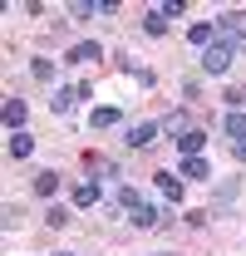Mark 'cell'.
<instances>
[{
  "mask_svg": "<svg viewBox=\"0 0 246 256\" xmlns=\"http://www.w3.org/2000/svg\"><path fill=\"white\" fill-rule=\"evenodd\" d=\"M232 60H236V44H226V40H216V44H207L202 50V74H226L232 69Z\"/></svg>",
  "mask_w": 246,
  "mask_h": 256,
  "instance_id": "1",
  "label": "cell"
},
{
  "mask_svg": "<svg viewBox=\"0 0 246 256\" xmlns=\"http://www.w3.org/2000/svg\"><path fill=\"white\" fill-rule=\"evenodd\" d=\"M222 128H226V138H232L236 158H246V114H242V108H232V114L222 118Z\"/></svg>",
  "mask_w": 246,
  "mask_h": 256,
  "instance_id": "2",
  "label": "cell"
},
{
  "mask_svg": "<svg viewBox=\"0 0 246 256\" xmlns=\"http://www.w3.org/2000/svg\"><path fill=\"white\" fill-rule=\"evenodd\" d=\"M123 143H128V148H153L158 143V124H133Z\"/></svg>",
  "mask_w": 246,
  "mask_h": 256,
  "instance_id": "3",
  "label": "cell"
},
{
  "mask_svg": "<svg viewBox=\"0 0 246 256\" xmlns=\"http://www.w3.org/2000/svg\"><path fill=\"white\" fill-rule=\"evenodd\" d=\"M25 118H30L25 98H5V128H10V133H20V128H25Z\"/></svg>",
  "mask_w": 246,
  "mask_h": 256,
  "instance_id": "4",
  "label": "cell"
},
{
  "mask_svg": "<svg viewBox=\"0 0 246 256\" xmlns=\"http://www.w3.org/2000/svg\"><path fill=\"white\" fill-rule=\"evenodd\" d=\"M98 60H104L98 40H84V44H74V50H69V64H98Z\"/></svg>",
  "mask_w": 246,
  "mask_h": 256,
  "instance_id": "5",
  "label": "cell"
},
{
  "mask_svg": "<svg viewBox=\"0 0 246 256\" xmlns=\"http://www.w3.org/2000/svg\"><path fill=\"white\" fill-rule=\"evenodd\" d=\"M202 143H207V133H197V128H187L182 138H178V153H182V158H202Z\"/></svg>",
  "mask_w": 246,
  "mask_h": 256,
  "instance_id": "6",
  "label": "cell"
},
{
  "mask_svg": "<svg viewBox=\"0 0 246 256\" xmlns=\"http://www.w3.org/2000/svg\"><path fill=\"white\" fill-rule=\"evenodd\" d=\"M89 124H94V128H118V124H123V108L104 104V108H94V114H89Z\"/></svg>",
  "mask_w": 246,
  "mask_h": 256,
  "instance_id": "7",
  "label": "cell"
},
{
  "mask_svg": "<svg viewBox=\"0 0 246 256\" xmlns=\"http://www.w3.org/2000/svg\"><path fill=\"white\" fill-rule=\"evenodd\" d=\"M98 202H104V188L98 182H79L74 188V207H98Z\"/></svg>",
  "mask_w": 246,
  "mask_h": 256,
  "instance_id": "8",
  "label": "cell"
},
{
  "mask_svg": "<svg viewBox=\"0 0 246 256\" xmlns=\"http://www.w3.org/2000/svg\"><path fill=\"white\" fill-rule=\"evenodd\" d=\"M5 148H10V158H30V153H34V138L20 128V133H10V143H5Z\"/></svg>",
  "mask_w": 246,
  "mask_h": 256,
  "instance_id": "9",
  "label": "cell"
},
{
  "mask_svg": "<svg viewBox=\"0 0 246 256\" xmlns=\"http://www.w3.org/2000/svg\"><path fill=\"white\" fill-rule=\"evenodd\" d=\"M158 192H162L168 202H182V182H178V172H158Z\"/></svg>",
  "mask_w": 246,
  "mask_h": 256,
  "instance_id": "10",
  "label": "cell"
},
{
  "mask_svg": "<svg viewBox=\"0 0 246 256\" xmlns=\"http://www.w3.org/2000/svg\"><path fill=\"white\" fill-rule=\"evenodd\" d=\"M178 178H212V168H207V158H182V168H178Z\"/></svg>",
  "mask_w": 246,
  "mask_h": 256,
  "instance_id": "11",
  "label": "cell"
},
{
  "mask_svg": "<svg viewBox=\"0 0 246 256\" xmlns=\"http://www.w3.org/2000/svg\"><path fill=\"white\" fill-rule=\"evenodd\" d=\"M128 222L138 226V232H148V226H158V212H153V207H148V202H138V207H133V217H128Z\"/></svg>",
  "mask_w": 246,
  "mask_h": 256,
  "instance_id": "12",
  "label": "cell"
},
{
  "mask_svg": "<svg viewBox=\"0 0 246 256\" xmlns=\"http://www.w3.org/2000/svg\"><path fill=\"white\" fill-rule=\"evenodd\" d=\"M34 192L40 197H54L60 192V172H34Z\"/></svg>",
  "mask_w": 246,
  "mask_h": 256,
  "instance_id": "13",
  "label": "cell"
},
{
  "mask_svg": "<svg viewBox=\"0 0 246 256\" xmlns=\"http://www.w3.org/2000/svg\"><path fill=\"white\" fill-rule=\"evenodd\" d=\"M216 30H222V34H236V30H246V15H242V10H226V15L216 20Z\"/></svg>",
  "mask_w": 246,
  "mask_h": 256,
  "instance_id": "14",
  "label": "cell"
},
{
  "mask_svg": "<svg viewBox=\"0 0 246 256\" xmlns=\"http://www.w3.org/2000/svg\"><path fill=\"white\" fill-rule=\"evenodd\" d=\"M187 40H192L197 50H207V44H216V30H212V25H192V30H187Z\"/></svg>",
  "mask_w": 246,
  "mask_h": 256,
  "instance_id": "15",
  "label": "cell"
},
{
  "mask_svg": "<svg viewBox=\"0 0 246 256\" xmlns=\"http://www.w3.org/2000/svg\"><path fill=\"white\" fill-rule=\"evenodd\" d=\"M74 98H79V89H60V94L50 98V108H54V114H69V108H74Z\"/></svg>",
  "mask_w": 246,
  "mask_h": 256,
  "instance_id": "16",
  "label": "cell"
},
{
  "mask_svg": "<svg viewBox=\"0 0 246 256\" xmlns=\"http://www.w3.org/2000/svg\"><path fill=\"white\" fill-rule=\"evenodd\" d=\"M143 30H148V34H168V15H162V10H148Z\"/></svg>",
  "mask_w": 246,
  "mask_h": 256,
  "instance_id": "17",
  "label": "cell"
},
{
  "mask_svg": "<svg viewBox=\"0 0 246 256\" xmlns=\"http://www.w3.org/2000/svg\"><path fill=\"white\" fill-rule=\"evenodd\" d=\"M158 128H162V133H178V138H182V133H187V114H168V118H162Z\"/></svg>",
  "mask_w": 246,
  "mask_h": 256,
  "instance_id": "18",
  "label": "cell"
},
{
  "mask_svg": "<svg viewBox=\"0 0 246 256\" xmlns=\"http://www.w3.org/2000/svg\"><path fill=\"white\" fill-rule=\"evenodd\" d=\"M44 222H50V226H64V222H69V212H64V207H50V212H44Z\"/></svg>",
  "mask_w": 246,
  "mask_h": 256,
  "instance_id": "19",
  "label": "cell"
},
{
  "mask_svg": "<svg viewBox=\"0 0 246 256\" xmlns=\"http://www.w3.org/2000/svg\"><path fill=\"white\" fill-rule=\"evenodd\" d=\"M34 79H54V64H50V60H34Z\"/></svg>",
  "mask_w": 246,
  "mask_h": 256,
  "instance_id": "20",
  "label": "cell"
},
{
  "mask_svg": "<svg viewBox=\"0 0 246 256\" xmlns=\"http://www.w3.org/2000/svg\"><path fill=\"white\" fill-rule=\"evenodd\" d=\"M54 256H69V252H54Z\"/></svg>",
  "mask_w": 246,
  "mask_h": 256,
  "instance_id": "21",
  "label": "cell"
}]
</instances>
